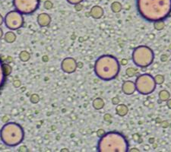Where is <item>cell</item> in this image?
<instances>
[{
    "mask_svg": "<svg viewBox=\"0 0 171 152\" xmlns=\"http://www.w3.org/2000/svg\"><path fill=\"white\" fill-rule=\"evenodd\" d=\"M154 28L156 29V30H161L164 28L165 24H164V21H159L154 22Z\"/></svg>",
    "mask_w": 171,
    "mask_h": 152,
    "instance_id": "20",
    "label": "cell"
},
{
    "mask_svg": "<svg viewBox=\"0 0 171 152\" xmlns=\"http://www.w3.org/2000/svg\"><path fill=\"white\" fill-rule=\"evenodd\" d=\"M37 23L41 27H48L50 24L51 17L50 15L47 13H40L37 16Z\"/></svg>",
    "mask_w": 171,
    "mask_h": 152,
    "instance_id": "10",
    "label": "cell"
},
{
    "mask_svg": "<svg viewBox=\"0 0 171 152\" xmlns=\"http://www.w3.org/2000/svg\"><path fill=\"white\" fill-rule=\"evenodd\" d=\"M97 136L101 138V137L104 136V135H105V131H104V129H99V130H97Z\"/></svg>",
    "mask_w": 171,
    "mask_h": 152,
    "instance_id": "27",
    "label": "cell"
},
{
    "mask_svg": "<svg viewBox=\"0 0 171 152\" xmlns=\"http://www.w3.org/2000/svg\"><path fill=\"white\" fill-rule=\"evenodd\" d=\"M161 61H163V62H165V61L167 60L168 57H167V55H163V56H161Z\"/></svg>",
    "mask_w": 171,
    "mask_h": 152,
    "instance_id": "30",
    "label": "cell"
},
{
    "mask_svg": "<svg viewBox=\"0 0 171 152\" xmlns=\"http://www.w3.org/2000/svg\"><path fill=\"white\" fill-rule=\"evenodd\" d=\"M0 139L5 145L15 147L24 141V132L21 125L16 122H8L0 130Z\"/></svg>",
    "mask_w": 171,
    "mask_h": 152,
    "instance_id": "4",
    "label": "cell"
},
{
    "mask_svg": "<svg viewBox=\"0 0 171 152\" xmlns=\"http://www.w3.org/2000/svg\"><path fill=\"white\" fill-rule=\"evenodd\" d=\"M122 91L126 95H132L136 91L135 84L132 81H126L122 85Z\"/></svg>",
    "mask_w": 171,
    "mask_h": 152,
    "instance_id": "11",
    "label": "cell"
},
{
    "mask_svg": "<svg viewBox=\"0 0 171 152\" xmlns=\"http://www.w3.org/2000/svg\"><path fill=\"white\" fill-rule=\"evenodd\" d=\"M68 2H69L70 5H76L78 4H81V2L84 1V0H66Z\"/></svg>",
    "mask_w": 171,
    "mask_h": 152,
    "instance_id": "26",
    "label": "cell"
},
{
    "mask_svg": "<svg viewBox=\"0 0 171 152\" xmlns=\"http://www.w3.org/2000/svg\"><path fill=\"white\" fill-rule=\"evenodd\" d=\"M97 151L127 152L129 151V142L124 135L119 132H107L98 142Z\"/></svg>",
    "mask_w": 171,
    "mask_h": 152,
    "instance_id": "3",
    "label": "cell"
},
{
    "mask_svg": "<svg viewBox=\"0 0 171 152\" xmlns=\"http://www.w3.org/2000/svg\"><path fill=\"white\" fill-rule=\"evenodd\" d=\"M133 60L135 65L140 68H146L154 62V54L152 49L147 46H139L133 50Z\"/></svg>",
    "mask_w": 171,
    "mask_h": 152,
    "instance_id": "5",
    "label": "cell"
},
{
    "mask_svg": "<svg viewBox=\"0 0 171 152\" xmlns=\"http://www.w3.org/2000/svg\"><path fill=\"white\" fill-rule=\"evenodd\" d=\"M116 112L119 117H125L129 112L128 106L125 104H119L116 106Z\"/></svg>",
    "mask_w": 171,
    "mask_h": 152,
    "instance_id": "14",
    "label": "cell"
},
{
    "mask_svg": "<svg viewBox=\"0 0 171 152\" xmlns=\"http://www.w3.org/2000/svg\"><path fill=\"white\" fill-rule=\"evenodd\" d=\"M167 105L168 108L171 109V99H169V100L167 101Z\"/></svg>",
    "mask_w": 171,
    "mask_h": 152,
    "instance_id": "31",
    "label": "cell"
},
{
    "mask_svg": "<svg viewBox=\"0 0 171 152\" xmlns=\"http://www.w3.org/2000/svg\"><path fill=\"white\" fill-rule=\"evenodd\" d=\"M5 26L11 30H17L21 28L24 24L23 14L17 10L8 12L4 18Z\"/></svg>",
    "mask_w": 171,
    "mask_h": 152,
    "instance_id": "7",
    "label": "cell"
},
{
    "mask_svg": "<svg viewBox=\"0 0 171 152\" xmlns=\"http://www.w3.org/2000/svg\"><path fill=\"white\" fill-rule=\"evenodd\" d=\"M120 71V64L115 56L104 55L94 63V72L103 81H111L117 77Z\"/></svg>",
    "mask_w": 171,
    "mask_h": 152,
    "instance_id": "2",
    "label": "cell"
},
{
    "mask_svg": "<svg viewBox=\"0 0 171 152\" xmlns=\"http://www.w3.org/2000/svg\"><path fill=\"white\" fill-rule=\"evenodd\" d=\"M112 101H113V103L114 105H116V104H119V99L118 97H113L112 99Z\"/></svg>",
    "mask_w": 171,
    "mask_h": 152,
    "instance_id": "28",
    "label": "cell"
},
{
    "mask_svg": "<svg viewBox=\"0 0 171 152\" xmlns=\"http://www.w3.org/2000/svg\"><path fill=\"white\" fill-rule=\"evenodd\" d=\"M104 9L99 5H94L90 11V15L94 19H100L104 15Z\"/></svg>",
    "mask_w": 171,
    "mask_h": 152,
    "instance_id": "12",
    "label": "cell"
},
{
    "mask_svg": "<svg viewBox=\"0 0 171 152\" xmlns=\"http://www.w3.org/2000/svg\"><path fill=\"white\" fill-rule=\"evenodd\" d=\"M129 151H139V150H138L137 148H133L132 150H130Z\"/></svg>",
    "mask_w": 171,
    "mask_h": 152,
    "instance_id": "34",
    "label": "cell"
},
{
    "mask_svg": "<svg viewBox=\"0 0 171 152\" xmlns=\"http://www.w3.org/2000/svg\"><path fill=\"white\" fill-rule=\"evenodd\" d=\"M3 37V31L1 28H0V39H2V37Z\"/></svg>",
    "mask_w": 171,
    "mask_h": 152,
    "instance_id": "33",
    "label": "cell"
},
{
    "mask_svg": "<svg viewBox=\"0 0 171 152\" xmlns=\"http://www.w3.org/2000/svg\"><path fill=\"white\" fill-rule=\"evenodd\" d=\"M30 102H31V103H38L39 101H40V97H39V96L37 94H32L31 97H30Z\"/></svg>",
    "mask_w": 171,
    "mask_h": 152,
    "instance_id": "24",
    "label": "cell"
},
{
    "mask_svg": "<svg viewBox=\"0 0 171 152\" xmlns=\"http://www.w3.org/2000/svg\"><path fill=\"white\" fill-rule=\"evenodd\" d=\"M5 42L9 43V44H12L16 40V35L14 32L12 31H9V32H7L6 34H5Z\"/></svg>",
    "mask_w": 171,
    "mask_h": 152,
    "instance_id": "17",
    "label": "cell"
},
{
    "mask_svg": "<svg viewBox=\"0 0 171 152\" xmlns=\"http://www.w3.org/2000/svg\"><path fill=\"white\" fill-rule=\"evenodd\" d=\"M3 70H4V72H5V75L8 77V76H9V75L12 73V68L10 65L6 64V63H3Z\"/></svg>",
    "mask_w": 171,
    "mask_h": 152,
    "instance_id": "21",
    "label": "cell"
},
{
    "mask_svg": "<svg viewBox=\"0 0 171 152\" xmlns=\"http://www.w3.org/2000/svg\"><path fill=\"white\" fill-rule=\"evenodd\" d=\"M30 55L28 52L27 51H21L19 54V59L22 62H27L30 59Z\"/></svg>",
    "mask_w": 171,
    "mask_h": 152,
    "instance_id": "19",
    "label": "cell"
},
{
    "mask_svg": "<svg viewBox=\"0 0 171 152\" xmlns=\"http://www.w3.org/2000/svg\"><path fill=\"white\" fill-rule=\"evenodd\" d=\"M78 64L76 59L72 57H68L64 59L61 63V69L64 72L68 74H72L76 71Z\"/></svg>",
    "mask_w": 171,
    "mask_h": 152,
    "instance_id": "9",
    "label": "cell"
},
{
    "mask_svg": "<svg viewBox=\"0 0 171 152\" xmlns=\"http://www.w3.org/2000/svg\"><path fill=\"white\" fill-rule=\"evenodd\" d=\"M123 9V5L119 2H113L111 4V10L114 13H119Z\"/></svg>",
    "mask_w": 171,
    "mask_h": 152,
    "instance_id": "18",
    "label": "cell"
},
{
    "mask_svg": "<svg viewBox=\"0 0 171 152\" xmlns=\"http://www.w3.org/2000/svg\"><path fill=\"white\" fill-rule=\"evenodd\" d=\"M104 100H103L102 98H96V99H94V101H93V107H94L95 110H101V109L103 108L104 106Z\"/></svg>",
    "mask_w": 171,
    "mask_h": 152,
    "instance_id": "16",
    "label": "cell"
},
{
    "mask_svg": "<svg viewBox=\"0 0 171 152\" xmlns=\"http://www.w3.org/2000/svg\"><path fill=\"white\" fill-rule=\"evenodd\" d=\"M6 78L7 76L5 75L3 70V63H2V59H0V90L3 88L5 81H6Z\"/></svg>",
    "mask_w": 171,
    "mask_h": 152,
    "instance_id": "13",
    "label": "cell"
},
{
    "mask_svg": "<svg viewBox=\"0 0 171 152\" xmlns=\"http://www.w3.org/2000/svg\"><path fill=\"white\" fill-rule=\"evenodd\" d=\"M40 0H13L15 10L23 15H31L38 9Z\"/></svg>",
    "mask_w": 171,
    "mask_h": 152,
    "instance_id": "8",
    "label": "cell"
},
{
    "mask_svg": "<svg viewBox=\"0 0 171 152\" xmlns=\"http://www.w3.org/2000/svg\"><path fill=\"white\" fill-rule=\"evenodd\" d=\"M104 118L106 121H110V120H111V116L110 115V114H106Z\"/></svg>",
    "mask_w": 171,
    "mask_h": 152,
    "instance_id": "29",
    "label": "cell"
},
{
    "mask_svg": "<svg viewBox=\"0 0 171 152\" xmlns=\"http://www.w3.org/2000/svg\"><path fill=\"white\" fill-rule=\"evenodd\" d=\"M53 6V2H50V1L47 0V1H45V2H44V7L46 9H47V10H50V9H52Z\"/></svg>",
    "mask_w": 171,
    "mask_h": 152,
    "instance_id": "25",
    "label": "cell"
},
{
    "mask_svg": "<svg viewBox=\"0 0 171 152\" xmlns=\"http://www.w3.org/2000/svg\"><path fill=\"white\" fill-rule=\"evenodd\" d=\"M3 22H4V18H3V17L2 16V15L0 14V26L2 25Z\"/></svg>",
    "mask_w": 171,
    "mask_h": 152,
    "instance_id": "32",
    "label": "cell"
},
{
    "mask_svg": "<svg viewBox=\"0 0 171 152\" xmlns=\"http://www.w3.org/2000/svg\"><path fill=\"white\" fill-rule=\"evenodd\" d=\"M138 12L150 22L164 21L171 13V0H137Z\"/></svg>",
    "mask_w": 171,
    "mask_h": 152,
    "instance_id": "1",
    "label": "cell"
},
{
    "mask_svg": "<svg viewBox=\"0 0 171 152\" xmlns=\"http://www.w3.org/2000/svg\"><path fill=\"white\" fill-rule=\"evenodd\" d=\"M158 96H159V100H158V101L165 102L167 101L170 99V94L169 91H167V90H162V91H161L159 92Z\"/></svg>",
    "mask_w": 171,
    "mask_h": 152,
    "instance_id": "15",
    "label": "cell"
},
{
    "mask_svg": "<svg viewBox=\"0 0 171 152\" xmlns=\"http://www.w3.org/2000/svg\"><path fill=\"white\" fill-rule=\"evenodd\" d=\"M136 91L143 95H148L153 93L156 88L154 78L150 74H143L136 78L135 82Z\"/></svg>",
    "mask_w": 171,
    "mask_h": 152,
    "instance_id": "6",
    "label": "cell"
},
{
    "mask_svg": "<svg viewBox=\"0 0 171 152\" xmlns=\"http://www.w3.org/2000/svg\"><path fill=\"white\" fill-rule=\"evenodd\" d=\"M154 78L157 85H162L164 82V76L162 75H157Z\"/></svg>",
    "mask_w": 171,
    "mask_h": 152,
    "instance_id": "22",
    "label": "cell"
},
{
    "mask_svg": "<svg viewBox=\"0 0 171 152\" xmlns=\"http://www.w3.org/2000/svg\"><path fill=\"white\" fill-rule=\"evenodd\" d=\"M136 71H137V70L133 69V68H129V69H126V75H127L129 77H133V76L135 75Z\"/></svg>",
    "mask_w": 171,
    "mask_h": 152,
    "instance_id": "23",
    "label": "cell"
}]
</instances>
